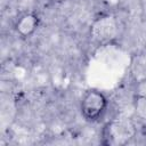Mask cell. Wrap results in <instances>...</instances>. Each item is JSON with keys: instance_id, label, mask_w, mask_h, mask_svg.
Masks as SVG:
<instances>
[{"instance_id": "6da1fadb", "label": "cell", "mask_w": 146, "mask_h": 146, "mask_svg": "<svg viewBox=\"0 0 146 146\" xmlns=\"http://www.w3.org/2000/svg\"><path fill=\"white\" fill-rule=\"evenodd\" d=\"M136 136V127L129 119L108 121L102 130V144L120 146L128 144Z\"/></svg>"}, {"instance_id": "7a4b0ae2", "label": "cell", "mask_w": 146, "mask_h": 146, "mask_svg": "<svg viewBox=\"0 0 146 146\" xmlns=\"http://www.w3.org/2000/svg\"><path fill=\"white\" fill-rule=\"evenodd\" d=\"M107 107V98L98 90L91 89L86 91L81 99L80 110L84 120L89 122L98 121L105 113Z\"/></svg>"}, {"instance_id": "3957f363", "label": "cell", "mask_w": 146, "mask_h": 146, "mask_svg": "<svg viewBox=\"0 0 146 146\" xmlns=\"http://www.w3.org/2000/svg\"><path fill=\"white\" fill-rule=\"evenodd\" d=\"M90 33L97 42H107L115 38L117 33V23L115 18L110 15L102 16L94 22Z\"/></svg>"}, {"instance_id": "277c9868", "label": "cell", "mask_w": 146, "mask_h": 146, "mask_svg": "<svg viewBox=\"0 0 146 146\" xmlns=\"http://www.w3.org/2000/svg\"><path fill=\"white\" fill-rule=\"evenodd\" d=\"M38 26H39L38 15H35L34 13H26L17 19L15 24V30L21 36L29 38L35 32Z\"/></svg>"}, {"instance_id": "5b68a950", "label": "cell", "mask_w": 146, "mask_h": 146, "mask_svg": "<svg viewBox=\"0 0 146 146\" xmlns=\"http://www.w3.org/2000/svg\"><path fill=\"white\" fill-rule=\"evenodd\" d=\"M133 108L137 114L143 120H146V98L140 96L133 97Z\"/></svg>"}, {"instance_id": "8992f818", "label": "cell", "mask_w": 146, "mask_h": 146, "mask_svg": "<svg viewBox=\"0 0 146 146\" xmlns=\"http://www.w3.org/2000/svg\"><path fill=\"white\" fill-rule=\"evenodd\" d=\"M135 96H140L146 98V78H143L139 81H137L135 86Z\"/></svg>"}]
</instances>
